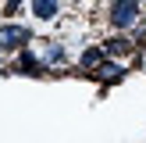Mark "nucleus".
<instances>
[{"label":"nucleus","instance_id":"obj_3","mask_svg":"<svg viewBox=\"0 0 146 143\" xmlns=\"http://www.w3.org/2000/svg\"><path fill=\"white\" fill-rule=\"evenodd\" d=\"M18 72H25V75H43V72H46V64H43L39 57L25 47V50L18 54Z\"/></svg>","mask_w":146,"mask_h":143},{"label":"nucleus","instance_id":"obj_1","mask_svg":"<svg viewBox=\"0 0 146 143\" xmlns=\"http://www.w3.org/2000/svg\"><path fill=\"white\" fill-rule=\"evenodd\" d=\"M139 14H143L139 0H111V7H107V21L114 29H135Z\"/></svg>","mask_w":146,"mask_h":143},{"label":"nucleus","instance_id":"obj_6","mask_svg":"<svg viewBox=\"0 0 146 143\" xmlns=\"http://www.w3.org/2000/svg\"><path fill=\"white\" fill-rule=\"evenodd\" d=\"M104 54H107L104 47H93V50H86V54L78 57V64H82V68H100V64H104Z\"/></svg>","mask_w":146,"mask_h":143},{"label":"nucleus","instance_id":"obj_2","mask_svg":"<svg viewBox=\"0 0 146 143\" xmlns=\"http://www.w3.org/2000/svg\"><path fill=\"white\" fill-rule=\"evenodd\" d=\"M29 43H32L29 25H0V54L4 50H25Z\"/></svg>","mask_w":146,"mask_h":143},{"label":"nucleus","instance_id":"obj_8","mask_svg":"<svg viewBox=\"0 0 146 143\" xmlns=\"http://www.w3.org/2000/svg\"><path fill=\"white\" fill-rule=\"evenodd\" d=\"M104 50H107V54H128V50H132V43H128L125 36H114V39L104 43Z\"/></svg>","mask_w":146,"mask_h":143},{"label":"nucleus","instance_id":"obj_9","mask_svg":"<svg viewBox=\"0 0 146 143\" xmlns=\"http://www.w3.org/2000/svg\"><path fill=\"white\" fill-rule=\"evenodd\" d=\"M18 7H21V0H7V4H4V14H14Z\"/></svg>","mask_w":146,"mask_h":143},{"label":"nucleus","instance_id":"obj_7","mask_svg":"<svg viewBox=\"0 0 146 143\" xmlns=\"http://www.w3.org/2000/svg\"><path fill=\"white\" fill-rule=\"evenodd\" d=\"M96 75H100V79H107V82H111V79L118 82V79L125 75V68H121V64H111V61H104V64L96 68Z\"/></svg>","mask_w":146,"mask_h":143},{"label":"nucleus","instance_id":"obj_5","mask_svg":"<svg viewBox=\"0 0 146 143\" xmlns=\"http://www.w3.org/2000/svg\"><path fill=\"white\" fill-rule=\"evenodd\" d=\"M39 61H43V64H61V61H64V47H61L57 39L43 43V50H39Z\"/></svg>","mask_w":146,"mask_h":143},{"label":"nucleus","instance_id":"obj_4","mask_svg":"<svg viewBox=\"0 0 146 143\" xmlns=\"http://www.w3.org/2000/svg\"><path fill=\"white\" fill-rule=\"evenodd\" d=\"M32 14L39 21H54L61 14V0H32Z\"/></svg>","mask_w":146,"mask_h":143}]
</instances>
